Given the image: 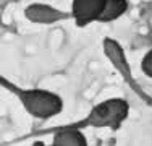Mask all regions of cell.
<instances>
[{"instance_id": "6da1fadb", "label": "cell", "mask_w": 152, "mask_h": 146, "mask_svg": "<svg viewBox=\"0 0 152 146\" xmlns=\"http://www.w3.org/2000/svg\"><path fill=\"white\" fill-rule=\"evenodd\" d=\"M2 85L16 94L24 111L37 120H49L63 111V99L53 91L41 88H20L13 83H8L5 78H2Z\"/></svg>"}, {"instance_id": "7a4b0ae2", "label": "cell", "mask_w": 152, "mask_h": 146, "mask_svg": "<svg viewBox=\"0 0 152 146\" xmlns=\"http://www.w3.org/2000/svg\"><path fill=\"white\" fill-rule=\"evenodd\" d=\"M129 104L123 97H108L100 101L91 109L88 115L76 123H71V128L83 130L84 127H94V128H112L118 130L121 123L128 119Z\"/></svg>"}, {"instance_id": "3957f363", "label": "cell", "mask_w": 152, "mask_h": 146, "mask_svg": "<svg viewBox=\"0 0 152 146\" xmlns=\"http://www.w3.org/2000/svg\"><path fill=\"white\" fill-rule=\"evenodd\" d=\"M105 3L107 0H73L70 13L76 26L84 28L94 21H99Z\"/></svg>"}, {"instance_id": "277c9868", "label": "cell", "mask_w": 152, "mask_h": 146, "mask_svg": "<svg viewBox=\"0 0 152 146\" xmlns=\"http://www.w3.org/2000/svg\"><path fill=\"white\" fill-rule=\"evenodd\" d=\"M104 54H105V57L112 62V65H113V67L121 73L123 80L128 81L129 85L137 91V93H141L139 86L134 83V80H133V76H131V68H129V63H128V60H126L125 52H123L120 44L115 41V39L105 38V39H104ZM141 96L144 97V94L141 93Z\"/></svg>"}, {"instance_id": "5b68a950", "label": "cell", "mask_w": 152, "mask_h": 146, "mask_svg": "<svg viewBox=\"0 0 152 146\" xmlns=\"http://www.w3.org/2000/svg\"><path fill=\"white\" fill-rule=\"evenodd\" d=\"M24 18L34 24H53L57 21L71 18V13H66L47 3H31L24 8Z\"/></svg>"}, {"instance_id": "8992f818", "label": "cell", "mask_w": 152, "mask_h": 146, "mask_svg": "<svg viewBox=\"0 0 152 146\" xmlns=\"http://www.w3.org/2000/svg\"><path fill=\"white\" fill-rule=\"evenodd\" d=\"M53 133V146H88V138L79 128H71L65 125L58 128H50Z\"/></svg>"}, {"instance_id": "52a82bcc", "label": "cell", "mask_w": 152, "mask_h": 146, "mask_svg": "<svg viewBox=\"0 0 152 146\" xmlns=\"http://www.w3.org/2000/svg\"><path fill=\"white\" fill-rule=\"evenodd\" d=\"M128 0H107L105 8L102 12L99 23H110V21H117L123 15L128 12Z\"/></svg>"}, {"instance_id": "ba28073f", "label": "cell", "mask_w": 152, "mask_h": 146, "mask_svg": "<svg viewBox=\"0 0 152 146\" xmlns=\"http://www.w3.org/2000/svg\"><path fill=\"white\" fill-rule=\"evenodd\" d=\"M141 72L147 76V78L152 80V49H149L144 57L141 58Z\"/></svg>"}]
</instances>
